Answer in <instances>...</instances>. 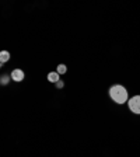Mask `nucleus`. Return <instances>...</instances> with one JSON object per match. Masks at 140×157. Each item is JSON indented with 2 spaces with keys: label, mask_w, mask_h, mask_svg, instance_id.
I'll list each match as a JSON object with an SVG mask.
<instances>
[{
  "label": "nucleus",
  "mask_w": 140,
  "mask_h": 157,
  "mask_svg": "<svg viewBox=\"0 0 140 157\" xmlns=\"http://www.w3.org/2000/svg\"><path fill=\"white\" fill-rule=\"evenodd\" d=\"M109 97L116 104H125V102L129 101L127 90L123 86H121V84H115V86H112L109 88Z\"/></svg>",
  "instance_id": "f257e3e1"
},
{
  "label": "nucleus",
  "mask_w": 140,
  "mask_h": 157,
  "mask_svg": "<svg viewBox=\"0 0 140 157\" xmlns=\"http://www.w3.org/2000/svg\"><path fill=\"white\" fill-rule=\"evenodd\" d=\"M127 105H129V109L133 114H137L140 115V95H134L130 100L127 101Z\"/></svg>",
  "instance_id": "f03ea898"
},
{
  "label": "nucleus",
  "mask_w": 140,
  "mask_h": 157,
  "mask_svg": "<svg viewBox=\"0 0 140 157\" xmlns=\"http://www.w3.org/2000/svg\"><path fill=\"white\" fill-rule=\"evenodd\" d=\"M10 79H13L14 82H23V80H24V72L21 69H14L13 72H11Z\"/></svg>",
  "instance_id": "7ed1b4c3"
},
{
  "label": "nucleus",
  "mask_w": 140,
  "mask_h": 157,
  "mask_svg": "<svg viewBox=\"0 0 140 157\" xmlns=\"http://www.w3.org/2000/svg\"><path fill=\"white\" fill-rule=\"evenodd\" d=\"M48 80L51 83H57L59 82V73L57 72H52V73H49L48 75Z\"/></svg>",
  "instance_id": "20e7f679"
},
{
  "label": "nucleus",
  "mask_w": 140,
  "mask_h": 157,
  "mask_svg": "<svg viewBox=\"0 0 140 157\" xmlns=\"http://www.w3.org/2000/svg\"><path fill=\"white\" fill-rule=\"evenodd\" d=\"M8 59H10V53H8V50H1V52H0V62L4 63V62H7Z\"/></svg>",
  "instance_id": "39448f33"
},
{
  "label": "nucleus",
  "mask_w": 140,
  "mask_h": 157,
  "mask_svg": "<svg viewBox=\"0 0 140 157\" xmlns=\"http://www.w3.org/2000/svg\"><path fill=\"white\" fill-rule=\"evenodd\" d=\"M56 72L59 73V75H64V73L67 72V66H66V65H59V66H57V69H56Z\"/></svg>",
  "instance_id": "423d86ee"
},
{
  "label": "nucleus",
  "mask_w": 140,
  "mask_h": 157,
  "mask_svg": "<svg viewBox=\"0 0 140 157\" xmlns=\"http://www.w3.org/2000/svg\"><path fill=\"white\" fill-rule=\"evenodd\" d=\"M8 80H10V79H8V76H7V75H3V76H1V80H0V83H1L3 86H6L7 83H8Z\"/></svg>",
  "instance_id": "0eeeda50"
},
{
  "label": "nucleus",
  "mask_w": 140,
  "mask_h": 157,
  "mask_svg": "<svg viewBox=\"0 0 140 157\" xmlns=\"http://www.w3.org/2000/svg\"><path fill=\"white\" fill-rule=\"evenodd\" d=\"M56 87H57V88H63V87H64V83L62 82V80H59V82L56 83Z\"/></svg>",
  "instance_id": "6e6552de"
}]
</instances>
